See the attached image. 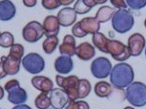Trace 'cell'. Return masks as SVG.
<instances>
[{"mask_svg": "<svg viewBox=\"0 0 146 109\" xmlns=\"http://www.w3.org/2000/svg\"><path fill=\"white\" fill-rule=\"evenodd\" d=\"M135 73L133 67L127 63H118L115 65L110 73V82L117 89L126 88L133 83Z\"/></svg>", "mask_w": 146, "mask_h": 109, "instance_id": "1", "label": "cell"}, {"mask_svg": "<svg viewBox=\"0 0 146 109\" xmlns=\"http://www.w3.org/2000/svg\"><path fill=\"white\" fill-rule=\"evenodd\" d=\"M112 27L117 33H126L130 31L134 27L135 19L130 10L120 9L117 10L111 19Z\"/></svg>", "mask_w": 146, "mask_h": 109, "instance_id": "2", "label": "cell"}, {"mask_svg": "<svg viewBox=\"0 0 146 109\" xmlns=\"http://www.w3.org/2000/svg\"><path fill=\"white\" fill-rule=\"evenodd\" d=\"M125 98L127 102L135 107L146 105V84L141 82H133L126 87Z\"/></svg>", "mask_w": 146, "mask_h": 109, "instance_id": "3", "label": "cell"}, {"mask_svg": "<svg viewBox=\"0 0 146 109\" xmlns=\"http://www.w3.org/2000/svg\"><path fill=\"white\" fill-rule=\"evenodd\" d=\"M79 79L76 75H70L63 77L61 74L56 76V83L60 88H62L68 94L70 102L79 100Z\"/></svg>", "mask_w": 146, "mask_h": 109, "instance_id": "4", "label": "cell"}, {"mask_svg": "<svg viewBox=\"0 0 146 109\" xmlns=\"http://www.w3.org/2000/svg\"><path fill=\"white\" fill-rule=\"evenodd\" d=\"M5 90L8 92V101L17 105L24 103L28 99V95L24 88L20 86L17 80H11L5 84Z\"/></svg>", "mask_w": 146, "mask_h": 109, "instance_id": "5", "label": "cell"}, {"mask_svg": "<svg viewBox=\"0 0 146 109\" xmlns=\"http://www.w3.org/2000/svg\"><path fill=\"white\" fill-rule=\"evenodd\" d=\"M21 64L24 69L31 74H38L45 69V61L38 53L31 52L22 58Z\"/></svg>", "mask_w": 146, "mask_h": 109, "instance_id": "6", "label": "cell"}, {"mask_svg": "<svg viewBox=\"0 0 146 109\" xmlns=\"http://www.w3.org/2000/svg\"><path fill=\"white\" fill-rule=\"evenodd\" d=\"M112 69V63L106 57H98L91 64V73L94 77L100 80L110 76Z\"/></svg>", "mask_w": 146, "mask_h": 109, "instance_id": "7", "label": "cell"}, {"mask_svg": "<svg viewBox=\"0 0 146 109\" xmlns=\"http://www.w3.org/2000/svg\"><path fill=\"white\" fill-rule=\"evenodd\" d=\"M108 53L112 56L113 59L117 62H124L131 57L129 48L118 40L109 39Z\"/></svg>", "mask_w": 146, "mask_h": 109, "instance_id": "8", "label": "cell"}, {"mask_svg": "<svg viewBox=\"0 0 146 109\" xmlns=\"http://www.w3.org/2000/svg\"><path fill=\"white\" fill-rule=\"evenodd\" d=\"M45 35L43 25L37 21H31L22 29L23 39L28 43H35Z\"/></svg>", "mask_w": 146, "mask_h": 109, "instance_id": "9", "label": "cell"}, {"mask_svg": "<svg viewBox=\"0 0 146 109\" xmlns=\"http://www.w3.org/2000/svg\"><path fill=\"white\" fill-rule=\"evenodd\" d=\"M146 41L142 34L140 33H134L128 38L127 47L130 50L131 56L137 57L142 53L143 50L145 48Z\"/></svg>", "mask_w": 146, "mask_h": 109, "instance_id": "10", "label": "cell"}, {"mask_svg": "<svg viewBox=\"0 0 146 109\" xmlns=\"http://www.w3.org/2000/svg\"><path fill=\"white\" fill-rule=\"evenodd\" d=\"M51 106L54 109H62L70 102V99L62 88H54L50 92Z\"/></svg>", "mask_w": 146, "mask_h": 109, "instance_id": "11", "label": "cell"}, {"mask_svg": "<svg viewBox=\"0 0 146 109\" xmlns=\"http://www.w3.org/2000/svg\"><path fill=\"white\" fill-rule=\"evenodd\" d=\"M57 19L62 27H70L76 23L78 13L74 10V8L71 7H65L62 10H60L57 13Z\"/></svg>", "mask_w": 146, "mask_h": 109, "instance_id": "12", "label": "cell"}, {"mask_svg": "<svg viewBox=\"0 0 146 109\" xmlns=\"http://www.w3.org/2000/svg\"><path fill=\"white\" fill-rule=\"evenodd\" d=\"M54 69L61 75L69 74L74 69V61L70 56L61 55L54 61Z\"/></svg>", "mask_w": 146, "mask_h": 109, "instance_id": "13", "label": "cell"}, {"mask_svg": "<svg viewBox=\"0 0 146 109\" xmlns=\"http://www.w3.org/2000/svg\"><path fill=\"white\" fill-rule=\"evenodd\" d=\"M32 86L42 93L49 94L54 89V83L50 78L45 76H35L32 78Z\"/></svg>", "mask_w": 146, "mask_h": 109, "instance_id": "14", "label": "cell"}, {"mask_svg": "<svg viewBox=\"0 0 146 109\" xmlns=\"http://www.w3.org/2000/svg\"><path fill=\"white\" fill-rule=\"evenodd\" d=\"M43 29L46 37L48 36H57L60 29V24L56 16L48 15L43 21Z\"/></svg>", "mask_w": 146, "mask_h": 109, "instance_id": "15", "label": "cell"}, {"mask_svg": "<svg viewBox=\"0 0 146 109\" xmlns=\"http://www.w3.org/2000/svg\"><path fill=\"white\" fill-rule=\"evenodd\" d=\"M59 53L61 55H66L73 57L76 55V43L74 35L67 34L63 38V42L59 46Z\"/></svg>", "mask_w": 146, "mask_h": 109, "instance_id": "16", "label": "cell"}, {"mask_svg": "<svg viewBox=\"0 0 146 109\" xmlns=\"http://www.w3.org/2000/svg\"><path fill=\"white\" fill-rule=\"evenodd\" d=\"M76 55L82 61H90L96 55V48L92 44L83 42L76 47Z\"/></svg>", "mask_w": 146, "mask_h": 109, "instance_id": "17", "label": "cell"}, {"mask_svg": "<svg viewBox=\"0 0 146 109\" xmlns=\"http://www.w3.org/2000/svg\"><path fill=\"white\" fill-rule=\"evenodd\" d=\"M1 62L3 63V67L5 71L8 75H15L17 74L20 69L21 60L15 58V57L8 55V56H2Z\"/></svg>", "mask_w": 146, "mask_h": 109, "instance_id": "18", "label": "cell"}, {"mask_svg": "<svg viewBox=\"0 0 146 109\" xmlns=\"http://www.w3.org/2000/svg\"><path fill=\"white\" fill-rule=\"evenodd\" d=\"M79 22L80 28L82 29L85 33L88 34H95L96 32H100V23L98 21L96 17H84Z\"/></svg>", "mask_w": 146, "mask_h": 109, "instance_id": "19", "label": "cell"}, {"mask_svg": "<svg viewBox=\"0 0 146 109\" xmlns=\"http://www.w3.org/2000/svg\"><path fill=\"white\" fill-rule=\"evenodd\" d=\"M15 6L11 0H1L0 1V20L9 21L15 17Z\"/></svg>", "mask_w": 146, "mask_h": 109, "instance_id": "20", "label": "cell"}, {"mask_svg": "<svg viewBox=\"0 0 146 109\" xmlns=\"http://www.w3.org/2000/svg\"><path fill=\"white\" fill-rule=\"evenodd\" d=\"M92 41L94 47L103 53H108V42L109 39L101 32H96L93 34Z\"/></svg>", "mask_w": 146, "mask_h": 109, "instance_id": "21", "label": "cell"}, {"mask_svg": "<svg viewBox=\"0 0 146 109\" xmlns=\"http://www.w3.org/2000/svg\"><path fill=\"white\" fill-rule=\"evenodd\" d=\"M115 8L114 7H110V6H102L98 10L96 14V18L98 19V21L100 23H105L108 22L109 20H111L113 15L115 14Z\"/></svg>", "mask_w": 146, "mask_h": 109, "instance_id": "22", "label": "cell"}, {"mask_svg": "<svg viewBox=\"0 0 146 109\" xmlns=\"http://www.w3.org/2000/svg\"><path fill=\"white\" fill-rule=\"evenodd\" d=\"M112 84L105 81H100L96 83L94 87V92L100 98H107L112 94Z\"/></svg>", "mask_w": 146, "mask_h": 109, "instance_id": "23", "label": "cell"}, {"mask_svg": "<svg viewBox=\"0 0 146 109\" xmlns=\"http://www.w3.org/2000/svg\"><path fill=\"white\" fill-rule=\"evenodd\" d=\"M58 38L57 36H48L46 37V39L44 40L42 44V48L44 52L46 54H52L54 52V50H56L57 46H58Z\"/></svg>", "mask_w": 146, "mask_h": 109, "instance_id": "24", "label": "cell"}, {"mask_svg": "<svg viewBox=\"0 0 146 109\" xmlns=\"http://www.w3.org/2000/svg\"><path fill=\"white\" fill-rule=\"evenodd\" d=\"M35 104L38 109H48L51 106V101L50 97L47 93H41L35 98Z\"/></svg>", "mask_w": 146, "mask_h": 109, "instance_id": "25", "label": "cell"}, {"mask_svg": "<svg viewBox=\"0 0 146 109\" xmlns=\"http://www.w3.org/2000/svg\"><path fill=\"white\" fill-rule=\"evenodd\" d=\"M92 90V86H91L90 82L86 80V79H80L79 81V95L78 98L80 99H84L89 96Z\"/></svg>", "mask_w": 146, "mask_h": 109, "instance_id": "26", "label": "cell"}, {"mask_svg": "<svg viewBox=\"0 0 146 109\" xmlns=\"http://www.w3.org/2000/svg\"><path fill=\"white\" fill-rule=\"evenodd\" d=\"M15 42V38L13 35L9 31L2 32L0 35V46L4 48H9L13 45Z\"/></svg>", "mask_w": 146, "mask_h": 109, "instance_id": "27", "label": "cell"}, {"mask_svg": "<svg viewBox=\"0 0 146 109\" xmlns=\"http://www.w3.org/2000/svg\"><path fill=\"white\" fill-rule=\"evenodd\" d=\"M24 48L21 44H13L12 47L10 48V53L9 55L15 57V58L22 60L24 56Z\"/></svg>", "mask_w": 146, "mask_h": 109, "instance_id": "28", "label": "cell"}, {"mask_svg": "<svg viewBox=\"0 0 146 109\" xmlns=\"http://www.w3.org/2000/svg\"><path fill=\"white\" fill-rule=\"evenodd\" d=\"M127 6L131 10H139L146 7V0H125Z\"/></svg>", "mask_w": 146, "mask_h": 109, "instance_id": "29", "label": "cell"}, {"mask_svg": "<svg viewBox=\"0 0 146 109\" xmlns=\"http://www.w3.org/2000/svg\"><path fill=\"white\" fill-rule=\"evenodd\" d=\"M74 10H76L78 14H85V13L89 12L92 9L85 5L83 0H76L75 5H74Z\"/></svg>", "mask_w": 146, "mask_h": 109, "instance_id": "30", "label": "cell"}, {"mask_svg": "<svg viewBox=\"0 0 146 109\" xmlns=\"http://www.w3.org/2000/svg\"><path fill=\"white\" fill-rule=\"evenodd\" d=\"M65 109H90V106L85 101H74L69 102Z\"/></svg>", "mask_w": 146, "mask_h": 109, "instance_id": "31", "label": "cell"}, {"mask_svg": "<svg viewBox=\"0 0 146 109\" xmlns=\"http://www.w3.org/2000/svg\"><path fill=\"white\" fill-rule=\"evenodd\" d=\"M41 4H42L43 8H45L48 10H56L57 8H59L60 5H61L59 0H42Z\"/></svg>", "mask_w": 146, "mask_h": 109, "instance_id": "32", "label": "cell"}, {"mask_svg": "<svg viewBox=\"0 0 146 109\" xmlns=\"http://www.w3.org/2000/svg\"><path fill=\"white\" fill-rule=\"evenodd\" d=\"M72 33H73L74 37L76 38H83L85 36H87V34L82 31V29L80 28V25H79V22L76 23L75 25L72 28Z\"/></svg>", "mask_w": 146, "mask_h": 109, "instance_id": "33", "label": "cell"}, {"mask_svg": "<svg viewBox=\"0 0 146 109\" xmlns=\"http://www.w3.org/2000/svg\"><path fill=\"white\" fill-rule=\"evenodd\" d=\"M111 4L113 5V7L115 8L117 10H120V9H127V4H126V1L125 0H110Z\"/></svg>", "mask_w": 146, "mask_h": 109, "instance_id": "34", "label": "cell"}, {"mask_svg": "<svg viewBox=\"0 0 146 109\" xmlns=\"http://www.w3.org/2000/svg\"><path fill=\"white\" fill-rule=\"evenodd\" d=\"M24 6L28 7V8H33L35 7L37 3V0H22Z\"/></svg>", "mask_w": 146, "mask_h": 109, "instance_id": "35", "label": "cell"}, {"mask_svg": "<svg viewBox=\"0 0 146 109\" xmlns=\"http://www.w3.org/2000/svg\"><path fill=\"white\" fill-rule=\"evenodd\" d=\"M7 75L8 74L6 73V71H5L4 67H3V63L0 61V80H1V79H3V78H5Z\"/></svg>", "mask_w": 146, "mask_h": 109, "instance_id": "36", "label": "cell"}, {"mask_svg": "<svg viewBox=\"0 0 146 109\" xmlns=\"http://www.w3.org/2000/svg\"><path fill=\"white\" fill-rule=\"evenodd\" d=\"M83 2H84L85 5H86L87 7L91 8V9H93L94 7H96V6L95 0H83Z\"/></svg>", "mask_w": 146, "mask_h": 109, "instance_id": "37", "label": "cell"}, {"mask_svg": "<svg viewBox=\"0 0 146 109\" xmlns=\"http://www.w3.org/2000/svg\"><path fill=\"white\" fill-rule=\"evenodd\" d=\"M13 109H32L29 105L25 104V103H22V104H17L15 107H13Z\"/></svg>", "mask_w": 146, "mask_h": 109, "instance_id": "38", "label": "cell"}, {"mask_svg": "<svg viewBox=\"0 0 146 109\" xmlns=\"http://www.w3.org/2000/svg\"><path fill=\"white\" fill-rule=\"evenodd\" d=\"M75 1H76V0H59L60 4L63 5V6H69V5L74 3Z\"/></svg>", "mask_w": 146, "mask_h": 109, "instance_id": "39", "label": "cell"}, {"mask_svg": "<svg viewBox=\"0 0 146 109\" xmlns=\"http://www.w3.org/2000/svg\"><path fill=\"white\" fill-rule=\"evenodd\" d=\"M107 1H108V0H95L96 5H102L104 3H106Z\"/></svg>", "mask_w": 146, "mask_h": 109, "instance_id": "40", "label": "cell"}, {"mask_svg": "<svg viewBox=\"0 0 146 109\" xmlns=\"http://www.w3.org/2000/svg\"><path fill=\"white\" fill-rule=\"evenodd\" d=\"M3 98H4V89L0 86V101L3 99Z\"/></svg>", "mask_w": 146, "mask_h": 109, "instance_id": "41", "label": "cell"}, {"mask_svg": "<svg viewBox=\"0 0 146 109\" xmlns=\"http://www.w3.org/2000/svg\"><path fill=\"white\" fill-rule=\"evenodd\" d=\"M123 109H135L133 106H126V107H124Z\"/></svg>", "mask_w": 146, "mask_h": 109, "instance_id": "42", "label": "cell"}, {"mask_svg": "<svg viewBox=\"0 0 146 109\" xmlns=\"http://www.w3.org/2000/svg\"><path fill=\"white\" fill-rule=\"evenodd\" d=\"M144 27H145V29H146V18H145V20H144Z\"/></svg>", "mask_w": 146, "mask_h": 109, "instance_id": "43", "label": "cell"}, {"mask_svg": "<svg viewBox=\"0 0 146 109\" xmlns=\"http://www.w3.org/2000/svg\"><path fill=\"white\" fill-rule=\"evenodd\" d=\"M145 57H146V48H145Z\"/></svg>", "mask_w": 146, "mask_h": 109, "instance_id": "44", "label": "cell"}, {"mask_svg": "<svg viewBox=\"0 0 146 109\" xmlns=\"http://www.w3.org/2000/svg\"><path fill=\"white\" fill-rule=\"evenodd\" d=\"M0 35H1V32H0Z\"/></svg>", "mask_w": 146, "mask_h": 109, "instance_id": "45", "label": "cell"}, {"mask_svg": "<svg viewBox=\"0 0 146 109\" xmlns=\"http://www.w3.org/2000/svg\"><path fill=\"white\" fill-rule=\"evenodd\" d=\"M0 109H1V108H0Z\"/></svg>", "mask_w": 146, "mask_h": 109, "instance_id": "46", "label": "cell"}]
</instances>
